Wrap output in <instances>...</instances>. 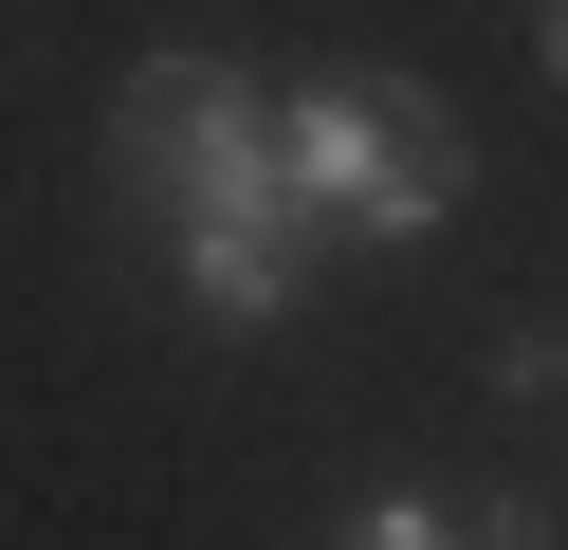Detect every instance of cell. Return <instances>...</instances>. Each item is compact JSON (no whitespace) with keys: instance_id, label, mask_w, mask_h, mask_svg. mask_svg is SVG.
<instances>
[{"instance_id":"obj_1","label":"cell","mask_w":568,"mask_h":550,"mask_svg":"<svg viewBox=\"0 0 568 550\" xmlns=\"http://www.w3.org/2000/svg\"><path fill=\"white\" fill-rule=\"evenodd\" d=\"M111 166L129 202L165 220V276H184L202 330H275L312 293V202H294V147H275V92L239 56H148L111 92Z\"/></svg>"},{"instance_id":"obj_2","label":"cell","mask_w":568,"mask_h":550,"mask_svg":"<svg viewBox=\"0 0 568 550\" xmlns=\"http://www.w3.org/2000/svg\"><path fill=\"white\" fill-rule=\"evenodd\" d=\"M275 147H294L312 239H367V257H422L458 220V183H477L458 110L404 92V73H312V92H275Z\"/></svg>"},{"instance_id":"obj_3","label":"cell","mask_w":568,"mask_h":550,"mask_svg":"<svg viewBox=\"0 0 568 550\" xmlns=\"http://www.w3.org/2000/svg\"><path fill=\"white\" fill-rule=\"evenodd\" d=\"M331 550H477V513H458V496H422V477H367V496L331 513Z\"/></svg>"},{"instance_id":"obj_4","label":"cell","mask_w":568,"mask_h":550,"mask_svg":"<svg viewBox=\"0 0 568 550\" xmlns=\"http://www.w3.org/2000/svg\"><path fill=\"white\" fill-rule=\"evenodd\" d=\"M477 550H550V532H531V496H495V513H477Z\"/></svg>"},{"instance_id":"obj_5","label":"cell","mask_w":568,"mask_h":550,"mask_svg":"<svg viewBox=\"0 0 568 550\" xmlns=\"http://www.w3.org/2000/svg\"><path fill=\"white\" fill-rule=\"evenodd\" d=\"M550 73H568V0H550Z\"/></svg>"},{"instance_id":"obj_6","label":"cell","mask_w":568,"mask_h":550,"mask_svg":"<svg viewBox=\"0 0 568 550\" xmlns=\"http://www.w3.org/2000/svg\"><path fill=\"white\" fill-rule=\"evenodd\" d=\"M550 386H568V330H550Z\"/></svg>"}]
</instances>
